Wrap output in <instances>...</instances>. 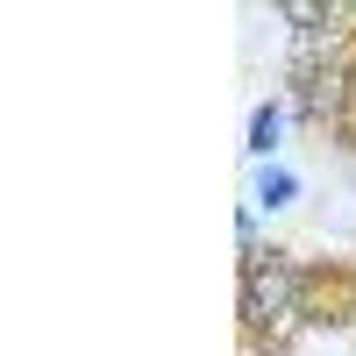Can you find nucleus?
Wrapping results in <instances>:
<instances>
[{
	"label": "nucleus",
	"mask_w": 356,
	"mask_h": 356,
	"mask_svg": "<svg viewBox=\"0 0 356 356\" xmlns=\"http://www.w3.org/2000/svg\"><path fill=\"white\" fill-rule=\"evenodd\" d=\"M278 129H285V114H278V107H257V122H250V150H257V157H271Z\"/></svg>",
	"instance_id": "2"
},
{
	"label": "nucleus",
	"mask_w": 356,
	"mask_h": 356,
	"mask_svg": "<svg viewBox=\"0 0 356 356\" xmlns=\"http://www.w3.org/2000/svg\"><path fill=\"white\" fill-rule=\"evenodd\" d=\"M264 207H285L292 200V171H271V178H264V193H257Z\"/></svg>",
	"instance_id": "3"
},
{
	"label": "nucleus",
	"mask_w": 356,
	"mask_h": 356,
	"mask_svg": "<svg viewBox=\"0 0 356 356\" xmlns=\"http://www.w3.org/2000/svg\"><path fill=\"white\" fill-rule=\"evenodd\" d=\"M292 307H300V271L278 257H257L250 278H243V314L250 321H285Z\"/></svg>",
	"instance_id": "1"
}]
</instances>
